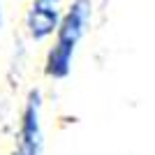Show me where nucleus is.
<instances>
[{"label":"nucleus","mask_w":155,"mask_h":155,"mask_svg":"<svg viewBox=\"0 0 155 155\" xmlns=\"http://www.w3.org/2000/svg\"><path fill=\"white\" fill-rule=\"evenodd\" d=\"M93 19V2L91 0H72L70 7L63 14V23H60L53 44L44 56V77L53 81H63L70 77L72 63L77 56V49L81 39L86 37L88 26Z\"/></svg>","instance_id":"nucleus-1"},{"label":"nucleus","mask_w":155,"mask_h":155,"mask_svg":"<svg viewBox=\"0 0 155 155\" xmlns=\"http://www.w3.org/2000/svg\"><path fill=\"white\" fill-rule=\"evenodd\" d=\"M19 155H44V127H42V91L32 88L26 95L16 132Z\"/></svg>","instance_id":"nucleus-2"},{"label":"nucleus","mask_w":155,"mask_h":155,"mask_svg":"<svg viewBox=\"0 0 155 155\" xmlns=\"http://www.w3.org/2000/svg\"><path fill=\"white\" fill-rule=\"evenodd\" d=\"M63 9L58 2H44V0H32L30 9L26 14V28L30 39L44 42L58 32L63 23Z\"/></svg>","instance_id":"nucleus-3"},{"label":"nucleus","mask_w":155,"mask_h":155,"mask_svg":"<svg viewBox=\"0 0 155 155\" xmlns=\"http://www.w3.org/2000/svg\"><path fill=\"white\" fill-rule=\"evenodd\" d=\"M0 30H2V5H0Z\"/></svg>","instance_id":"nucleus-4"},{"label":"nucleus","mask_w":155,"mask_h":155,"mask_svg":"<svg viewBox=\"0 0 155 155\" xmlns=\"http://www.w3.org/2000/svg\"><path fill=\"white\" fill-rule=\"evenodd\" d=\"M12 155H19V153H16V150H14V153H12Z\"/></svg>","instance_id":"nucleus-5"},{"label":"nucleus","mask_w":155,"mask_h":155,"mask_svg":"<svg viewBox=\"0 0 155 155\" xmlns=\"http://www.w3.org/2000/svg\"><path fill=\"white\" fill-rule=\"evenodd\" d=\"M0 5H2V0H0Z\"/></svg>","instance_id":"nucleus-6"}]
</instances>
